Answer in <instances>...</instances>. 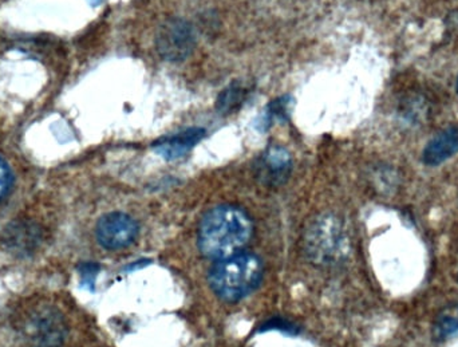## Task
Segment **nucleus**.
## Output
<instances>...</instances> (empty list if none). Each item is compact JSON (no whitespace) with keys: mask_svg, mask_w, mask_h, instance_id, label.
Listing matches in <instances>:
<instances>
[{"mask_svg":"<svg viewBox=\"0 0 458 347\" xmlns=\"http://www.w3.org/2000/svg\"><path fill=\"white\" fill-rule=\"evenodd\" d=\"M253 224L242 209L219 206L207 212L199 227V249L209 259L239 254L252 238Z\"/></svg>","mask_w":458,"mask_h":347,"instance_id":"f257e3e1","label":"nucleus"},{"mask_svg":"<svg viewBox=\"0 0 458 347\" xmlns=\"http://www.w3.org/2000/svg\"><path fill=\"white\" fill-rule=\"evenodd\" d=\"M263 273V263L256 255L236 254L215 263L209 271V286L220 300L239 302L260 286Z\"/></svg>","mask_w":458,"mask_h":347,"instance_id":"f03ea898","label":"nucleus"},{"mask_svg":"<svg viewBox=\"0 0 458 347\" xmlns=\"http://www.w3.org/2000/svg\"><path fill=\"white\" fill-rule=\"evenodd\" d=\"M349 246L344 224L335 217H320L307 231V254L317 265L334 266L344 262Z\"/></svg>","mask_w":458,"mask_h":347,"instance_id":"7ed1b4c3","label":"nucleus"},{"mask_svg":"<svg viewBox=\"0 0 458 347\" xmlns=\"http://www.w3.org/2000/svg\"><path fill=\"white\" fill-rule=\"evenodd\" d=\"M196 31L185 19H168L161 24L156 35V47L163 59L182 62L195 51Z\"/></svg>","mask_w":458,"mask_h":347,"instance_id":"20e7f679","label":"nucleus"},{"mask_svg":"<svg viewBox=\"0 0 458 347\" xmlns=\"http://www.w3.org/2000/svg\"><path fill=\"white\" fill-rule=\"evenodd\" d=\"M139 224L131 215L110 212L97 223L96 238L105 250L118 251L131 246L139 236Z\"/></svg>","mask_w":458,"mask_h":347,"instance_id":"39448f33","label":"nucleus"},{"mask_svg":"<svg viewBox=\"0 0 458 347\" xmlns=\"http://www.w3.org/2000/svg\"><path fill=\"white\" fill-rule=\"evenodd\" d=\"M27 329L37 347H59L66 335L64 319L54 310H42L32 317Z\"/></svg>","mask_w":458,"mask_h":347,"instance_id":"423d86ee","label":"nucleus"},{"mask_svg":"<svg viewBox=\"0 0 458 347\" xmlns=\"http://www.w3.org/2000/svg\"><path fill=\"white\" fill-rule=\"evenodd\" d=\"M293 168L290 153L284 148L272 147L259 158L256 176L263 184L276 187L288 179Z\"/></svg>","mask_w":458,"mask_h":347,"instance_id":"0eeeda50","label":"nucleus"},{"mask_svg":"<svg viewBox=\"0 0 458 347\" xmlns=\"http://www.w3.org/2000/svg\"><path fill=\"white\" fill-rule=\"evenodd\" d=\"M206 129L190 128L187 131H179L174 136L157 140L153 144V149L165 160H179L187 156L206 137Z\"/></svg>","mask_w":458,"mask_h":347,"instance_id":"6e6552de","label":"nucleus"},{"mask_svg":"<svg viewBox=\"0 0 458 347\" xmlns=\"http://www.w3.org/2000/svg\"><path fill=\"white\" fill-rule=\"evenodd\" d=\"M458 153V128L449 126L433 137L422 153V161L427 165L437 166Z\"/></svg>","mask_w":458,"mask_h":347,"instance_id":"1a4fd4ad","label":"nucleus"},{"mask_svg":"<svg viewBox=\"0 0 458 347\" xmlns=\"http://www.w3.org/2000/svg\"><path fill=\"white\" fill-rule=\"evenodd\" d=\"M433 338L444 343L448 338L458 334V305L446 306L440 311L433 322Z\"/></svg>","mask_w":458,"mask_h":347,"instance_id":"9d476101","label":"nucleus"},{"mask_svg":"<svg viewBox=\"0 0 458 347\" xmlns=\"http://www.w3.org/2000/svg\"><path fill=\"white\" fill-rule=\"evenodd\" d=\"M248 97V89L242 83H231L217 97L216 109L220 114L228 115L239 110Z\"/></svg>","mask_w":458,"mask_h":347,"instance_id":"9b49d317","label":"nucleus"},{"mask_svg":"<svg viewBox=\"0 0 458 347\" xmlns=\"http://www.w3.org/2000/svg\"><path fill=\"white\" fill-rule=\"evenodd\" d=\"M291 98L290 97H280L275 99L274 102L268 105L266 113L261 115L260 123L259 128L261 131H267L271 128L277 121H284L288 118V112H290Z\"/></svg>","mask_w":458,"mask_h":347,"instance_id":"f8f14e48","label":"nucleus"},{"mask_svg":"<svg viewBox=\"0 0 458 347\" xmlns=\"http://www.w3.org/2000/svg\"><path fill=\"white\" fill-rule=\"evenodd\" d=\"M13 184V174L4 158L0 157V200L10 192Z\"/></svg>","mask_w":458,"mask_h":347,"instance_id":"ddd939ff","label":"nucleus"},{"mask_svg":"<svg viewBox=\"0 0 458 347\" xmlns=\"http://www.w3.org/2000/svg\"><path fill=\"white\" fill-rule=\"evenodd\" d=\"M260 330L261 332H267V330H279V332L295 333L296 327L295 325L285 321V319L274 318L267 321L266 324L261 326Z\"/></svg>","mask_w":458,"mask_h":347,"instance_id":"4468645a","label":"nucleus"},{"mask_svg":"<svg viewBox=\"0 0 458 347\" xmlns=\"http://www.w3.org/2000/svg\"><path fill=\"white\" fill-rule=\"evenodd\" d=\"M99 267L94 263H85L81 267V276H82L83 284L89 289L93 290L94 282H96L97 274H98Z\"/></svg>","mask_w":458,"mask_h":347,"instance_id":"2eb2a0df","label":"nucleus"},{"mask_svg":"<svg viewBox=\"0 0 458 347\" xmlns=\"http://www.w3.org/2000/svg\"><path fill=\"white\" fill-rule=\"evenodd\" d=\"M89 4L93 5V7H96V5L101 4L102 0H88Z\"/></svg>","mask_w":458,"mask_h":347,"instance_id":"dca6fc26","label":"nucleus"},{"mask_svg":"<svg viewBox=\"0 0 458 347\" xmlns=\"http://www.w3.org/2000/svg\"><path fill=\"white\" fill-rule=\"evenodd\" d=\"M457 93H458V78H457Z\"/></svg>","mask_w":458,"mask_h":347,"instance_id":"f3484780","label":"nucleus"}]
</instances>
